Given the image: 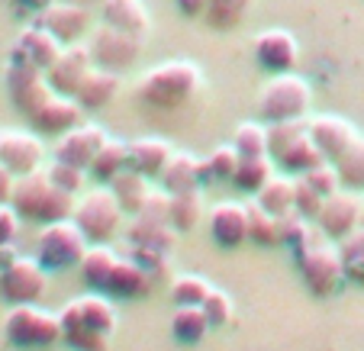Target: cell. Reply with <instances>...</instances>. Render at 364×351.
<instances>
[{"label":"cell","mask_w":364,"mask_h":351,"mask_svg":"<svg viewBox=\"0 0 364 351\" xmlns=\"http://www.w3.org/2000/svg\"><path fill=\"white\" fill-rule=\"evenodd\" d=\"M361 222H364V220H361Z\"/></svg>","instance_id":"obj_52"},{"label":"cell","mask_w":364,"mask_h":351,"mask_svg":"<svg viewBox=\"0 0 364 351\" xmlns=\"http://www.w3.org/2000/svg\"><path fill=\"white\" fill-rule=\"evenodd\" d=\"M62 42L48 33L46 26H29L20 33V39L14 42V52H10V62H23V65H36V68L48 71L55 65V58L62 55Z\"/></svg>","instance_id":"obj_20"},{"label":"cell","mask_w":364,"mask_h":351,"mask_svg":"<svg viewBox=\"0 0 364 351\" xmlns=\"http://www.w3.org/2000/svg\"><path fill=\"white\" fill-rule=\"evenodd\" d=\"M81 110L84 107L77 104L75 97L65 94H52L39 110L29 117V126H33L39 136H65L75 126H81Z\"/></svg>","instance_id":"obj_19"},{"label":"cell","mask_w":364,"mask_h":351,"mask_svg":"<svg viewBox=\"0 0 364 351\" xmlns=\"http://www.w3.org/2000/svg\"><path fill=\"white\" fill-rule=\"evenodd\" d=\"M4 335L16 348H52L65 338V325L58 313L39 310L36 303L10 306L4 319Z\"/></svg>","instance_id":"obj_7"},{"label":"cell","mask_w":364,"mask_h":351,"mask_svg":"<svg viewBox=\"0 0 364 351\" xmlns=\"http://www.w3.org/2000/svg\"><path fill=\"white\" fill-rule=\"evenodd\" d=\"M309 136H313L319 152L326 155V161H336L361 132L342 117H316L309 119Z\"/></svg>","instance_id":"obj_22"},{"label":"cell","mask_w":364,"mask_h":351,"mask_svg":"<svg viewBox=\"0 0 364 351\" xmlns=\"http://www.w3.org/2000/svg\"><path fill=\"white\" fill-rule=\"evenodd\" d=\"M258 203L264 210H271L274 216H284L294 210V200H296V178H284V174H271L268 184L262 190L255 193Z\"/></svg>","instance_id":"obj_33"},{"label":"cell","mask_w":364,"mask_h":351,"mask_svg":"<svg viewBox=\"0 0 364 351\" xmlns=\"http://www.w3.org/2000/svg\"><path fill=\"white\" fill-rule=\"evenodd\" d=\"M364 220V203L355 190H342L338 187L336 193H329L316 216V226L329 235L332 242H342L345 235H351Z\"/></svg>","instance_id":"obj_12"},{"label":"cell","mask_w":364,"mask_h":351,"mask_svg":"<svg viewBox=\"0 0 364 351\" xmlns=\"http://www.w3.org/2000/svg\"><path fill=\"white\" fill-rule=\"evenodd\" d=\"M20 220L23 216L16 213L10 203H0V245H7V242L16 239V232H20Z\"/></svg>","instance_id":"obj_48"},{"label":"cell","mask_w":364,"mask_h":351,"mask_svg":"<svg viewBox=\"0 0 364 351\" xmlns=\"http://www.w3.org/2000/svg\"><path fill=\"white\" fill-rule=\"evenodd\" d=\"M77 197L55 184L48 178V171H29L23 178H16L14 184V197L10 207L23 216V220H36V222H58V220H71L75 213Z\"/></svg>","instance_id":"obj_3"},{"label":"cell","mask_w":364,"mask_h":351,"mask_svg":"<svg viewBox=\"0 0 364 351\" xmlns=\"http://www.w3.org/2000/svg\"><path fill=\"white\" fill-rule=\"evenodd\" d=\"M245 210H248V242H255V245H262V248L281 245V216L264 210L258 200L245 203Z\"/></svg>","instance_id":"obj_31"},{"label":"cell","mask_w":364,"mask_h":351,"mask_svg":"<svg viewBox=\"0 0 364 351\" xmlns=\"http://www.w3.org/2000/svg\"><path fill=\"white\" fill-rule=\"evenodd\" d=\"M119 258L110 252V245L103 242V245H90L87 248V255L81 258V277L84 284H87L90 290H97V293H107V284H110V274L113 268H117Z\"/></svg>","instance_id":"obj_28"},{"label":"cell","mask_w":364,"mask_h":351,"mask_svg":"<svg viewBox=\"0 0 364 351\" xmlns=\"http://www.w3.org/2000/svg\"><path fill=\"white\" fill-rule=\"evenodd\" d=\"M58 316L65 325V342L75 345L77 351H110V335L117 329V310L107 296H77Z\"/></svg>","instance_id":"obj_1"},{"label":"cell","mask_w":364,"mask_h":351,"mask_svg":"<svg viewBox=\"0 0 364 351\" xmlns=\"http://www.w3.org/2000/svg\"><path fill=\"white\" fill-rule=\"evenodd\" d=\"M206 226L213 235L216 245L223 248H239L248 242V210L242 203H216L210 213H206Z\"/></svg>","instance_id":"obj_21"},{"label":"cell","mask_w":364,"mask_h":351,"mask_svg":"<svg viewBox=\"0 0 364 351\" xmlns=\"http://www.w3.org/2000/svg\"><path fill=\"white\" fill-rule=\"evenodd\" d=\"M313 104V87L294 71L271 75V81L258 94V117L264 123H287V119H303Z\"/></svg>","instance_id":"obj_5"},{"label":"cell","mask_w":364,"mask_h":351,"mask_svg":"<svg viewBox=\"0 0 364 351\" xmlns=\"http://www.w3.org/2000/svg\"><path fill=\"white\" fill-rule=\"evenodd\" d=\"M271 174H274V158L271 155H242L239 168L232 174V184L245 193H258L268 184Z\"/></svg>","instance_id":"obj_32"},{"label":"cell","mask_w":364,"mask_h":351,"mask_svg":"<svg viewBox=\"0 0 364 351\" xmlns=\"http://www.w3.org/2000/svg\"><path fill=\"white\" fill-rule=\"evenodd\" d=\"M168 213H171V193L161 187V190H149V197H145L142 210H139V220H149V222H171L168 220Z\"/></svg>","instance_id":"obj_45"},{"label":"cell","mask_w":364,"mask_h":351,"mask_svg":"<svg viewBox=\"0 0 364 351\" xmlns=\"http://www.w3.org/2000/svg\"><path fill=\"white\" fill-rule=\"evenodd\" d=\"M46 264L39 258H16L14 264L0 271V300H7L10 306H20V303H39V296L46 293Z\"/></svg>","instance_id":"obj_10"},{"label":"cell","mask_w":364,"mask_h":351,"mask_svg":"<svg viewBox=\"0 0 364 351\" xmlns=\"http://www.w3.org/2000/svg\"><path fill=\"white\" fill-rule=\"evenodd\" d=\"M323 203H326V197L316 190V187L309 184L306 178H296V200H294V210L300 216H306L309 222H316V216H319V210H323Z\"/></svg>","instance_id":"obj_42"},{"label":"cell","mask_w":364,"mask_h":351,"mask_svg":"<svg viewBox=\"0 0 364 351\" xmlns=\"http://www.w3.org/2000/svg\"><path fill=\"white\" fill-rule=\"evenodd\" d=\"M123 168H129V145L117 142V139H107V145L97 152V158L90 161L87 171L94 174L100 184H110V180L117 178Z\"/></svg>","instance_id":"obj_35"},{"label":"cell","mask_w":364,"mask_h":351,"mask_svg":"<svg viewBox=\"0 0 364 351\" xmlns=\"http://www.w3.org/2000/svg\"><path fill=\"white\" fill-rule=\"evenodd\" d=\"M268 155L274 158V165L296 171V174L326 161V155L319 152L313 136H309V123H303V119L268 123Z\"/></svg>","instance_id":"obj_6"},{"label":"cell","mask_w":364,"mask_h":351,"mask_svg":"<svg viewBox=\"0 0 364 351\" xmlns=\"http://www.w3.org/2000/svg\"><path fill=\"white\" fill-rule=\"evenodd\" d=\"M129 145V168H136L145 178H161L168 158H171V145L159 136H145V139H132Z\"/></svg>","instance_id":"obj_24"},{"label":"cell","mask_w":364,"mask_h":351,"mask_svg":"<svg viewBox=\"0 0 364 351\" xmlns=\"http://www.w3.org/2000/svg\"><path fill=\"white\" fill-rule=\"evenodd\" d=\"M107 132L100 129V126L94 123H81L75 126L71 132H65L62 139H58L55 145V161H65V165H75V168H84L87 171L90 161L97 158V152H100L103 145H107Z\"/></svg>","instance_id":"obj_17"},{"label":"cell","mask_w":364,"mask_h":351,"mask_svg":"<svg viewBox=\"0 0 364 351\" xmlns=\"http://www.w3.org/2000/svg\"><path fill=\"white\" fill-rule=\"evenodd\" d=\"M42 158H46V145H42L39 136L23 129H0V161L16 178H23L29 171H39Z\"/></svg>","instance_id":"obj_14"},{"label":"cell","mask_w":364,"mask_h":351,"mask_svg":"<svg viewBox=\"0 0 364 351\" xmlns=\"http://www.w3.org/2000/svg\"><path fill=\"white\" fill-rule=\"evenodd\" d=\"M206 216V207H203V193L200 190H187V193H171V226L178 232H191L193 226H200V220Z\"/></svg>","instance_id":"obj_36"},{"label":"cell","mask_w":364,"mask_h":351,"mask_svg":"<svg viewBox=\"0 0 364 351\" xmlns=\"http://www.w3.org/2000/svg\"><path fill=\"white\" fill-rule=\"evenodd\" d=\"M296 58H300V45H296L294 33H287V29H264L255 42V62L271 75L294 71Z\"/></svg>","instance_id":"obj_18"},{"label":"cell","mask_w":364,"mask_h":351,"mask_svg":"<svg viewBox=\"0 0 364 351\" xmlns=\"http://www.w3.org/2000/svg\"><path fill=\"white\" fill-rule=\"evenodd\" d=\"M239 158L242 155L235 152V145H220V148H213V155L206 158V165H210V174H213V180H232L235 168H239Z\"/></svg>","instance_id":"obj_43"},{"label":"cell","mask_w":364,"mask_h":351,"mask_svg":"<svg viewBox=\"0 0 364 351\" xmlns=\"http://www.w3.org/2000/svg\"><path fill=\"white\" fill-rule=\"evenodd\" d=\"M255 0H206V23L213 29H235L248 16Z\"/></svg>","instance_id":"obj_38"},{"label":"cell","mask_w":364,"mask_h":351,"mask_svg":"<svg viewBox=\"0 0 364 351\" xmlns=\"http://www.w3.org/2000/svg\"><path fill=\"white\" fill-rule=\"evenodd\" d=\"M161 187L168 193H187V190H200V158H193L191 152H171L165 171H161Z\"/></svg>","instance_id":"obj_26"},{"label":"cell","mask_w":364,"mask_h":351,"mask_svg":"<svg viewBox=\"0 0 364 351\" xmlns=\"http://www.w3.org/2000/svg\"><path fill=\"white\" fill-rule=\"evenodd\" d=\"M332 165H336L342 187H348V190H364V136H358Z\"/></svg>","instance_id":"obj_37"},{"label":"cell","mask_w":364,"mask_h":351,"mask_svg":"<svg viewBox=\"0 0 364 351\" xmlns=\"http://www.w3.org/2000/svg\"><path fill=\"white\" fill-rule=\"evenodd\" d=\"M139 52H142V36L123 33V29L110 26V23H103V26L94 33V39H90V55H94V65L110 68V71H119V68H126L129 62H136Z\"/></svg>","instance_id":"obj_13"},{"label":"cell","mask_w":364,"mask_h":351,"mask_svg":"<svg viewBox=\"0 0 364 351\" xmlns=\"http://www.w3.org/2000/svg\"><path fill=\"white\" fill-rule=\"evenodd\" d=\"M338 252H342V268H345V281L364 287V229L358 226L351 235H345L338 242Z\"/></svg>","instance_id":"obj_39"},{"label":"cell","mask_w":364,"mask_h":351,"mask_svg":"<svg viewBox=\"0 0 364 351\" xmlns=\"http://www.w3.org/2000/svg\"><path fill=\"white\" fill-rule=\"evenodd\" d=\"M232 145L239 155H268V126L242 123L232 132Z\"/></svg>","instance_id":"obj_41"},{"label":"cell","mask_w":364,"mask_h":351,"mask_svg":"<svg viewBox=\"0 0 364 351\" xmlns=\"http://www.w3.org/2000/svg\"><path fill=\"white\" fill-rule=\"evenodd\" d=\"M174 7H178V14H184V16H203L206 0H174Z\"/></svg>","instance_id":"obj_50"},{"label":"cell","mask_w":364,"mask_h":351,"mask_svg":"<svg viewBox=\"0 0 364 351\" xmlns=\"http://www.w3.org/2000/svg\"><path fill=\"white\" fill-rule=\"evenodd\" d=\"M16 248H14V242H7V245H0V271L7 268V264H14L16 261Z\"/></svg>","instance_id":"obj_51"},{"label":"cell","mask_w":364,"mask_h":351,"mask_svg":"<svg viewBox=\"0 0 364 351\" xmlns=\"http://www.w3.org/2000/svg\"><path fill=\"white\" fill-rule=\"evenodd\" d=\"M200 84H203V75L197 65L178 58V62H165L159 68L145 71L136 94L151 110H181L200 90Z\"/></svg>","instance_id":"obj_4"},{"label":"cell","mask_w":364,"mask_h":351,"mask_svg":"<svg viewBox=\"0 0 364 351\" xmlns=\"http://www.w3.org/2000/svg\"><path fill=\"white\" fill-rule=\"evenodd\" d=\"M39 26H46L62 45H71L90 29V10L71 0H48L39 14Z\"/></svg>","instance_id":"obj_15"},{"label":"cell","mask_w":364,"mask_h":351,"mask_svg":"<svg viewBox=\"0 0 364 351\" xmlns=\"http://www.w3.org/2000/svg\"><path fill=\"white\" fill-rule=\"evenodd\" d=\"M103 23H110V26L132 36H145L151 26L142 0H103Z\"/></svg>","instance_id":"obj_25"},{"label":"cell","mask_w":364,"mask_h":351,"mask_svg":"<svg viewBox=\"0 0 364 351\" xmlns=\"http://www.w3.org/2000/svg\"><path fill=\"white\" fill-rule=\"evenodd\" d=\"M46 171H48V178L55 180L62 190H68V193H77V190L84 187V168L65 165V161H52Z\"/></svg>","instance_id":"obj_47"},{"label":"cell","mask_w":364,"mask_h":351,"mask_svg":"<svg viewBox=\"0 0 364 351\" xmlns=\"http://www.w3.org/2000/svg\"><path fill=\"white\" fill-rule=\"evenodd\" d=\"M151 284H155V277H151L136 258H129V261L119 258L117 268H113V274H110V284H107V293H113V296H145Z\"/></svg>","instance_id":"obj_27"},{"label":"cell","mask_w":364,"mask_h":351,"mask_svg":"<svg viewBox=\"0 0 364 351\" xmlns=\"http://www.w3.org/2000/svg\"><path fill=\"white\" fill-rule=\"evenodd\" d=\"M94 68V55H90V45H81V42H71V45L62 48V55L55 58V65L46 71L48 84L55 94L75 97L81 81L87 77V71Z\"/></svg>","instance_id":"obj_16"},{"label":"cell","mask_w":364,"mask_h":351,"mask_svg":"<svg viewBox=\"0 0 364 351\" xmlns=\"http://www.w3.org/2000/svg\"><path fill=\"white\" fill-rule=\"evenodd\" d=\"M210 284L197 274H181L171 281V300L174 306H203L206 296H210Z\"/></svg>","instance_id":"obj_40"},{"label":"cell","mask_w":364,"mask_h":351,"mask_svg":"<svg viewBox=\"0 0 364 351\" xmlns=\"http://www.w3.org/2000/svg\"><path fill=\"white\" fill-rule=\"evenodd\" d=\"M14 184H16V174L0 161V203H10V197H14Z\"/></svg>","instance_id":"obj_49"},{"label":"cell","mask_w":364,"mask_h":351,"mask_svg":"<svg viewBox=\"0 0 364 351\" xmlns=\"http://www.w3.org/2000/svg\"><path fill=\"white\" fill-rule=\"evenodd\" d=\"M36 242H39V261L46 264L48 271L77 268L90 248V239L81 232V226H77L75 220L46 222Z\"/></svg>","instance_id":"obj_9"},{"label":"cell","mask_w":364,"mask_h":351,"mask_svg":"<svg viewBox=\"0 0 364 351\" xmlns=\"http://www.w3.org/2000/svg\"><path fill=\"white\" fill-rule=\"evenodd\" d=\"M174 235H178V229L171 222H149L136 216L129 226V239L136 242V248H155V252H168V255L174 248Z\"/></svg>","instance_id":"obj_34"},{"label":"cell","mask_w":364,"mask_h":351,"mask_svg":"<svg viewBox=\"0 0 364 351\" xmlns=\"http://www.w3.org/2000/svg\"><path fill=\"white\" fill-rule=\"evenodd\" d=\"M149 180H151V178L139 174L136 168H123V171H119L107 187H110V190L117 193V200L123 203L126 213L136 216L139 210H142V203H145V197H149V190H151Z\"/></svg>","instance_id":"obj_29"},{"label":"cell","mask_w":364,"mask_h":351,"mask_svg":"<svg viewBox=\"0 0 364 351\" xmlns=\"http://www.w3.org/2000/svg\"><path fill=\"white\" fill-rule=\"evenodd\" d=\"M203 313L206 319H210V325H229L235 316V303H232V296L223 293V290H210V296H206V303H203Z\"/></svg>","instance_id":"obj_44"},{"label":"cell","mask_w":364,"mask_h":351,"mask_svg":"<svg viewBox=\"0 0 364 351\" xmlns=\"http://www.w3.org/2000/svg\"><path fill=\"white\" fill-rule=\"evenodd\" d=\"M123 216H126V210L117 200V193H113L110 187H100V190H87L77 197L71 220L81 226V232L87 235L94 245H103V242H110L113 235L119 232Z\"/></svg>","instance_id":"obj_8"},{"label":"cell","mask_w":364,"mask_h":351,"mask_svg":"<svg viewBox=\"0 0 364 351\" xmlns=\"http://www.w3.org/2000/svg\"><path fill=\"white\" fill-rule=\"evenodd\" d=\"M303 178L316 187L323 197H329V193H336L338 187H342V180H338V171H336V165H332V161H319L316 168L303 171Z\"/></svg>","instance_id":"obj_46"},{"label":"cell","mask_w":364,"mask_h":351,"mask_svg":"<svg viewBox=\"0 0 364 351\" xmlns=\"http://www.w3.org/2000/svg\"><path fill=\"white\" fill-rule=\"evenodd\" d=\"M213 329L206 319L203 306H178L171 316V335L181 345H200L206 338V332Z\"/></svg>","instance_id":"obj_30"},{"label":"cell","mask_w":364,"mask_h":351,"mask_svg":"<svg viewBox=\"0 0 364 351\" xmlns=\"http://www.w3.org/2000/svg\"><path fill=\"white\" fill-rule=\"evenodd\" d=\"M296 258V271H300V281L306 284V290L313 296H332L338 293V287L345 281V268H342V252H338V242H332L323 229L309 226L306 239L294 248Z\"/></svg>","instance_id":"obj_2"},{"label":"cell","mask_w":364,"mask_h":351,"mask_svg":"<svg viewBox=\"0 0 364 351\" xmlns=\"http://www.w3.org/2000/svg\"><path fill=\"white\" fill-rule=\"evenodd\" d=\"M7 90L14 107L23 113V117H33L48 97L55 94L52 84H48V75L36 65H23V62H10L7 65Z\"/></svg>","instance_id":"obj_11"},{"label":"cell","mask_w":364,"mask_h":351,"mask_svg":"<svg viewBox=\"0 0 364 351\" xmlns=\"http://www.w3.org/2000/svg\"><path fill=\"white\" fill-rule=\"evenodd\" d=\"M117 94H119V71L94 65V68L87 71V77L81 81V87H77L75 100L84 110H100V107H107Z\"/></svg>","instance_id":"obj_23"}]
</instances>
